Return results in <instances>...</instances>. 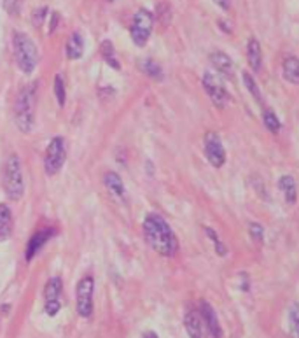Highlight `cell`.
Listing matches in <instances>:
<instances>
[{
    "mask_svg": "<svg viewBox=\"0 0 299 338\" xmlns=\"http://www.w3.org/2000/svg\"><path fill=\"white\" fill-rule=\"evenodd\" d=\"M143 237L154 252L165 258H172L179 251V240L168 223L156 212L147 214L143 219Z\"/></svg>",
    "mask_w": 299,
    "mask_h": 338,
    "instance_id": "1",
    "label": "cell"
},
{
    "mask_svg": "<svg viewBox=\"0 0 299 338\" xmlns=\"http://www.w3.org/2000/svg\"><path fill=\"white\" fill-rule=\"evenodd\" d=\"M37 107V83L27 84L21 88L14 102V121L21 133H30L35 121Z\"/></svg>",
    "mask_w": 299,
    "mask_h": 338,
    "instance_id": "2",
    "label": "cell"
},
{
    "mask_svg": "<svg viewBox=\"0 0 299 338\" xmlns=\"http://www.w3.org/2000/svg\"><path fill=\"white\" fill-rule=\"evenodd\" d=\"M13 53H14V60H16L21 72L32 74V72L35 71L37 61H39L37 46L25 32L18 30L13 34Z\"/></svg>",
    "mask_w": 299,
    "mask_h": 338,
    "instance_id": "3",
    "label": "cell"
},
{
    "mask_svg": "<svg viewBox=\"0 0 299 338\" xmlns=\"http://www.w3.org/2000/svg\"><path fill=\"white\" fill-rule=\"evenodd\" d=\"M2 184L9 200H20L25 193L23 172H21V163L18 154H9L2 168Z\"/></svg>",
    "mask_w": 299,
    "mask_h": 338,
    "instance_id": "4",
    "label": "cell"
},
{
    "mask_svg": "<svg viewBox=\"0 0 299 338\" xmlns=\"http://www.w3.org/2000/svg\"><path fill=\"white\" fill-rule=\"evenodd\" d=\"M153 27H154V16L151 11L147 9H138L133 16L131 27H130V35L131 40L136 44L138 47L145 46L147 40L151 39V34H153Z\"/></svg>",
    "mask_w": 299,
    "mask_h": 338,
    "instance_id": "5",
    "label": "cell"
},
{
    "mask_svg": "<svg viewBox=\"0 0 299 338\" xmlns=\"http://www.w3.org/2000/svg\"><path fill=\"white\" fill-rule=\"evenodd\" d=\"M203 88H205L206 95L210 97V100H212V104L215 105L217 109H224L228 104H230V93H228L226 86H224L222 83V77H220L217 72H212V71H206L205 74H203Z\"/></svg>",
    "mask_w": 299,
    "mask_h": 338,
    "instance_id": "6",
    "label": "cell"
},
{
    "mask_svg": "<svg viewBox=\"0 0 299 338\" xmlns=\"http://www.w3.org/2000/svg\"><path fill=\"white\" fill-rule=\"evenodd\" d=\"M66 160V146L63 137H54L51 139L49 146L46 149V156H44V168H46L47 175H54L61 170Z\"/></svg>",
    "mask_w": 299,
    "mask_h": 338,
    "instance_id": "7",
    "label": "cell"
},
{
    "mask_svg": "<svg viewBox=\"0 0 299 338\" xmlns=\"http://www.w3.org/2000/svg\"><path fill=\"white\" fill-rule=\"evenodd\" d=\"M93 289H95V281L91 275H86V277H83L77 282L76 288L77 314L84 319L91 317V314H93Z\"/></svg>",
    "mask_w": 299,
    "mask_h": 338,
    "instance_id": "8",
    "label": "cell"
},
{
    "mask_svg": "<svg viewBox=\"0 0 299 338\" xmlns=\"http://www.w3.org/2000/svg\"><path fill=\"white\" fill-rule=\"evenodd\" d=\"M205 156L213 168H220L226 163V149H224L222 141L215 131H206L205 133Z\"/></svg>",
    "mask_w": 299,
    "mask_h": 338,
    "instance_id": "9",
    "label": "cell"
},
{
    "mask_svg": "<svg viewBox=\"0 0 299 338\" xmlns=\"http://www.w3.org/2000/svg\"><path fill=\"white\" fill-rule=\"evenodd\" d=\"M208 60L213 72H217L220 77H224V79H233L235 77V65H233L230 54H226L224 51H212Z\"/></svg>",
    "mask_w": 299,
    "mask_h": 338,
    "instance_id": "10",
    "label": "cell"
},
{
    "mask_svg": "<svg viewBox=\"0 0 299 338\" xmlns=\"http://www.w3.org/2000/svg\"><path fill=\"white\" fill-rule=\"evenodd\" d=\"M199 315H201L203 322H205V328H206V331L210 333V336L222 338V328H220L219 317H217L215 310H213V307L208 303V301L203 300L201 303H199Z\"/></svg>",
    "mask_w": 299,
    "mask_h": 338,
    "instance_id": "11",
    "label": "cell"
},
{
    "mask_svg": "<svg viewBox=\"0 0 299 338\" xmlns=\"http://www.w3.org/2000/svg\"><path fill=\"white\" fill-rule=\"evenodd\" d=\"M54 235V230L53 228H46V230H40V231H37L35 235L28 240V244H27V251H25V259L27 261H32L33 258H35V254L37 252L40 251V249L46 245V242L49 240L51 237Z\"/></svg>",
    "mask_w": 299,
    "mask_h": 338,
    "instance_id": "12",
    "label": "cell"
},
{
    "mask_svg": "<svg viewBox=\"0 0 299 338\" xmlns=\"http://www.w3.org/2000/svg\"><path fill=\"white\" fill-rule=\"evenodd\" d=\"M184 326L189 338H206L205 336V322L196 310H187L184 315Z\"/></svg>",
    "mask_w": 299,
    "mask_h": 338,
    "instance_id": "13",
    "label": "cell"
},
{
    "mask_svg": "<svg viewBox=\"0 0 299 338\" xmlns=\"http://www.w3.org/2000/svg\"><path fill=\"white\" fill-rule=\"evenodd\" d=\"M247 61L252 72H261L263 69V49H261V42L256 37H250L247 42Z\"/></svg>",
    "mask_w": 299,
    "mask_h": 338,
    "instance_id": "14",
    "label": "cell"
},
{
    "mask_svg": "<svg viewBox=\"0 0 299 338\" xmlns=\"http://www.w3.org/2000/svg\"><path fill=\"white\" fill-rule=\"evenodd\" d=\"M278 189L282 191L283 194V200L285 204L294 205L297 200V184H296V179L292 175H282L278 181Z\"/></svg>",
    "mask_w": 299,
    "mask_h": 338,
    "instance_id": "15",
    "label": "cell"
},
{
    "mask_svg": "<svg viewBox=\"0 0 299 338\" xmlns=\"http://www.w3.org/2000/svg\"><path fill=\"white\" fill-rule=\"evenodd\" d=\"M65 53L68 60H79L84 54V39L79 32H73L65 44Z\"/></svg>",
    "mask_w": 299,
    "mask_h": 338,
    "instance_id": "16",
    "label": "cell"
},
{
    "mask_svg": "<svg viewBox=\"0 0 299 338\" xmlns=\"http://www.w3.org/2000/svg\"><path fill=\"white\" fill-rule=\"evenodd\" d=\"M282 76L290 84L299 86V58L297 56H287L282 61Z\"/></svg>",
    "mask_w": 299,
    "mask_h": 338,
    "instance_id": "17",
    "label": "cell"
},
{
    "mask_svg": "<svg viewBox=\"0 0 299 338\" xmlns=\"http://www.w3.org/2000/svg\"><path fill=\"white\" fill-rule=\"evenodd\" d=\"M13 233V214L6 204H0V242L7 240Z\"/></svg>",
    "mask_w": 299,
    "mask_h": 338,
    "instance_id": "18",
    "label": "cell"
},
{
    "mask_svg": "<svg viewBox=\"0 0 299 338\" xmlns=\"http://www.w3.org/2000/svg\"><path fill=\"white\" fill-rule=\"evenodd\" d=\"M103 184L105 188L117 198H124V184L123 179L116 174V172H107L105 177H103Z\"/></svg>",
    "mask_w": 299,
    "mask_h": 338,
    "instance_id": "19",
    "label": "cell"
},
{
    "mask_svg": "<svg viewBox=\"0 0 299 338\" xmlns=\"http://www.w3.org/2000/svg\"><path fill=\"white\" fill-rule=\"evenodd\" d=\"M61 291H63V282H61L60 277H51L47 281L46 288H44V300L51 301V300H60Z\"/></svg>",
    "mask_w": 299,
    "mask_h": 338,
    "instance_id": "20",
    "label": "cell"
},
{
    "mask_svg": "<svg viewBox=\"0 0 299 338\" xmlns=\"http://www.w3.org/2000/svg\"><path fill=\"white\" fill-rule=\"evenodd\" d=\"M138 67H140V71H142L145 76H149L151 79H154V81H161V79H163V69H161V65L156 63L154 60H151V58L142 60L138 63Z\"/></svg>",
    "mask_w": 299,
    "mask_h": 338,
    "instance_id": "21",
    "label": "cell"
},
{
    "mask_svg": "<svg viewBox=\"0 0 299 338\" xmlns=\"http://www.w3.org/2000/svg\"><path fill=\"white\" fill-rule=\"evenodd\" d=\"M100 51H102V58L107 61V65L114 69V71H119L121 65L116 58V49H114V44L110 40H103L102 46H100Z\"/></svg>",
    "mask_w": 299,
    "mask_h": 338,
    "instance_id": "22",
    "label": "cell"
},
{
    "mask_svg": "<svg viewBox=\"0 0 299 338\" xmlns=\"http://www.w3.org/2000/svg\"><path fill=\"white\" fill-rule=\"evenodd\" d=\"M242 79H243V84H245L247 91H249L250 95H252V98L257 102V104L263 105L264 104V98H263V93H261L259 86H257L256 79H254V76L250 74V72H243L242 74Z\"/></svg>",
    "mask_w": 299,
    "mask_h": 338,
    "instance_id": "23",
    "label": "cell"
},
{
    "mask_svg": "<svg viewBox=\"0 0 299 338\" xmlns=\"http://www.w3.org/2000/svg\"><path fill=\"white\" fill-rule=\"evenodd\" d=\"M263 121H264V126L268 128L271 133H278L280 128H282V123H280L278 116H276L273 109H268V107L263 109Z\"/></svg>",
    "mask_w": 299,
    "mask_h": 338,
    "instance_id": "24",
    "label": "cell"
},
{
    "mask_svg": "<svg viewBox=\"0 0 299 338\" xmlns=\"http://www.w3.org/2000/svg\"><path fill=\"white\" fill-rule=\"evenodd\" d=\"M289 335L299 338V303H292L289 308Z\"/></svg>",
    "mask_w": 299,
    "mask_h": 338,
    "instance_id": "25",
    "label": "cell"
},
{
    "mask_svg": "<svg viewBox=\"0 0 299 338\" xmlns=\"http://www.w3.org/2000/svg\"><path fill=\"white\" fill-rule=\"evenodd\" d=\"M205 233H206V237H208L210 240H212L213 249H215L217 256H220V258H224V256L228 254V249H226V245L222 244V240H220V237H219V235H217L215 231H213L210 226H205Z\"/></svg>",
    "mask_w": 299,
    "mask_h": 338,
    "instance_id": "26",
    "label": "cell"
},
{
    "mask_svg": "<svg viewBox=\"0 0 299 338\" xmlns=\"http://www.w3.org/2000/svg\"><path fill=\"white\" fill-rule=\"evenodd\" d=\"M54 95H56V102L60 107H63L65 105V100H66V91H65V83H63V77L58 74L54 77Z\"/></svg>",
    "mask_w": 299,
    "mask_h": 338,
    "instance_id": "27",
    "label": "cell"
},
{
    "mask_svg": "<svg viewBox=\"0 0 299 338\" xmlns=\"http://www.w3.org/2000/svg\"><path fill=\"white\" fill-rule=\"evenodd\" d=\"M23 0H4V9L9 16H18L21 13Z\"/></svg>",
    "mask_w": 299,
    "mask_h": 338,
    "instance_id": "28",
    "label": "cell"
},
{
    "mask_svg": "<svg viewBox=\"0 0 299 338\" xmlns=\"http://www.w3.org/2000/svg\"><path fill=\"white\" fill-rule=\"evenodd\" d=\"M156 14H158V20H160L161 23L165 25V27L170 23V20H172V11H170V6H168V4H165V2L158 6Z\"/></svg>",
    "mask_w": 299,
    "mask_h": 338,
    "instance_id": "29",
    "label": "cell"
},
{
    "mask_svg": "<svg viewBox=\"0 0 299 338\" xmlns=\"http://www.w3.org/2000/svg\"><path fill=\"white\" fill-rule=\"evenodd\" d=\"M46 16H47V7L46 6H44V7H37V9L33 11V14H32L33 27H35V28L42 27V23L46 21Z\"/></svg>",
    "mask_w": 299,
    "mask_h": 338,
    "instance_id": "30",
    "label": "cell"
},
{
    "mask_svg": "<svg viewBox=\"0 0 299 338\" xmlns=\"http://www.w3.org/2000/svg\"><path fill=\"white\" fill-rule=\"evenodd\" d=\"M249 233H250V237H252V240L257 242V244H261V242L264 240V228L261 226L259 223H250Z\"/></svg>",
    "mask_w": 299,
    "mask_h": 338,
    "instance_id": "31",
    "label": "cell"
},
{
    "mask_svg": "<svg viewBox=\"0 0 299 338\" xmlns=\"http://www.w3.org/2000/svg\"><path fill=\"white\" fill-rule=\"evenodd\" d=\"M60 308H61L60 300H51V301H46V303H44V310H46V314L49 315V317H54V315L60 312Z\"/></svg>",
    "mask_w": 299,
    "mask_h": 338,
    "instance_id": "32",
    "label": "cell"
},
{
    "mask_svg": "<svg viewBox=\"0 0 299 338\" xmlns=\"http://www.w3.org/2000/svg\"><path fill=\"white\" fill-rule=\"evenodd\" d=\"M222 11H230V0H213Z\"/></svg>",
    "mask_w": 299,
    "mask_h": 338,
    "instance_id": "33",
    "label": "cell"
},
{
    "mask_svg": "<svg viewBox=\"0 0 299 338\" xmlns=\"http://www.w3.org/2000/svg\"><path fill=\"white\" fill-rule=\"evenodd\" d=\"M142 338H158V335L154 331H147V333H143Z\"/></svg>",
    "mask_w": 299,
    "mask_h": 338,
    "instance_id": "34",
    "label": "cell"
},
{
    "mask_svg": "<svg viewBox=\"0 0 299 338\" xmlns=\"http://www.w3.org/2000/svg\"><path fill=\"white\" fill-rule=\"evenodd\" d=\"M107 2H116V0H107Z\"/></svg>",
    "mask_w": 299,
    "mask_h": 338,
    "instance_id": "35",
    "label": "cell"
}]
</instances>
